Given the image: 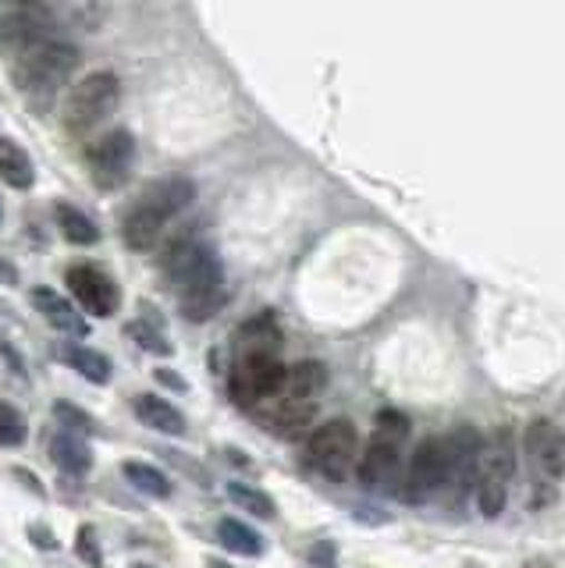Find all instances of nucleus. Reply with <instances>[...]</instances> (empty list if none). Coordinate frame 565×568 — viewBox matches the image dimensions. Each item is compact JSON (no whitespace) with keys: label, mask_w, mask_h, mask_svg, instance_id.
I'll use <instances>...</instances> for the list:
<instances>
[{"label":"nucleus","mask_w":565,"mask_h":568,"mask_svg":"<svg viewBox=\"0 0 565 568\" xmlns=\"http://www.w3.org/2000/svg\"><path fill=\"white\" fill-rule=\"evenodd\" d=\"M161 271L174 295H179L182 316L192 320V324H206V320H214L224 310L228 302L224 266L214 248L196 235V224L185 227L179 239H171L164 245Z\"/></svg>","instance_id":"1"},{"label":"nucleus","mask_w":565,"mask_h":568,"mask_svg":"<svg viewBox=\"0 0 565 568\" xmlns=\"http://www.w3.org/2000/svg\"><path fill=\"white\" fill-rule=\"evenodd\" d=\"M324 384H327V373L321 363H295L285 369V381L278 384L274 395L256 408V416L263 419V426L274 434V437H299L313 423L316 416V405H321L324 395Z\"/></svg>","instance_id":"2"},{"label":"nucleus","mask_w":565,"mask_h":568,"mask_svg":"<svg viewBox=\"0 0 565 568\" xmlns=\"http://www.w3.org/2000/svg\"><path fill=\"white\" fill-rule=\"evenodd\" d=\"M79 61H82L79 58V47L61 40V36H54V40H47L40 47H32L26 58L14 61L11 64L14 85H19V93L26 97L29 111L47 114L50 106L58 103L61 89L72 82Z\"/></svg>","instance_id":"3"},{"label":"nucleus","mask_w":565,"mask_h":568,"mask_svg":"<svg viewBox=\"0 0 565 568\" xmlns=\"http://www.w3.org/2000/svg\"><path fill=\"white\" fill-rule=\"evenodd\" d=\"M405 440H410V423H405L402 413H381L377 416V430L370 437L366 452L360 455V484L366 490H387L395 487L398 490V479H402V455H405Z\"/></svg>","instance_id":"4"},{"label":"nucleus","mask_w":565,"mask_h":568,"mask_svg":"<svg viewBox=\"0 0 565 568\" xmlns=\"http://www.w3.org/2000/svg\"><path fill=\"white\" fill-rule=\"evenodd\" d=\"M121 100V82L114 71H93L72 85V93L64 100L61 124L72 139H90L100 124H108L118 111Z\"/></svg>","instance_id":"5"},{"label":"nucleus","mask_w":565,"mask_h":568,"mask_svg":"<svg viewBox=\"0 0 565 568\" xmlns=\"http://www.w3.org/2000/svg\"><path fill=\"white\" fill-rule=\"evenodd\" d=\"M512 473H516V452H512V434L498 430L484 440V458L476 469V508L484 519H498L508 505Z\"/></svg>","instance_id":"6"},{"label":"nucleus","mask_w":565,"mask_h":568,"mask_svg":"<svg viewBox=\"0 0 565 568\" xmlns=\"http://www.w3.org/2000/svg\"><path fill=\"white\" fill-rule=\"evenodd\" d=\"M306 462L327 476V479H345L360 466V434L349 419H327L306 437Z\"/></svg>","instance_id":"7"},{"label":"nucleus","mask_w":565,"mask_h":568,"mask_svg":"<svg viewBox=\"0 0 565 568\" xmlns=\"http://www.w3.org/2000/svg\"><path fill=\"white\" fill-rule=\"evenodd\" d=\"M285 369L289 366L281 363V355H235L228 395L245 413H256L278 390V384L285 381Z\"/></svg>","instance_id":"8"},{"label":"nucleus","mask_w":565,"mask_h":568,"mask_svg":"<svg viewBox=\"0 0 565 568\" xmlns=\"http://www.w3.org/2000/svg\"><path fill=\"white\" fill-rule=\"evenodd\" d=\"M437 494H445V437H427L405 462L398 497L405 505H427Z\"/></svg>","instance_id":"9"},{"label":"nucleus","mask_w":565,"mask_h":568,"mask_svg":"<svg viewBox=\"0 0 565 568\" xmlns=\"http://www.w3.org/2000/svg\"><path fill=\"white\" fill-rule=\"evenodd\" d=\"M135 164V135L129 129H111L90 142L85 150V168H90V182L103 192L121 189L132 178Z\"/></svg>","instance_id":"10"},{"label":"nucleus","mask_w":565,"mask_h":568,"mask_svg":"<svg viewBox=\"0 0 565 568\" xmlns=\"http://www.w3.org/2000/svg\"><path fill=\"white\" fill-rule=\"evenodd\" d=\"M47 40H54V14L47 8H14L0 18V53L11 64Z\"/></svg>","instance_id":"11"},{"label":"nucleus","mask_w":565,"mask_h":568,"mask_svg":"<svg viewBox=\"0 0 565 568\" xmlns=\"http://www.w3.org/2000/svg\"><path fill=\"white\" fill-rule=\"evenodd\" d=\"M484 458V437L470 423L455 426L445 437V494L463 497L470 484H476V469Z\"/></svg>","instance_id":"12"},{"label":"nucleus","mask_w":565,"mask_h":568,"mask_svg":"<svg viewBox=\"0 0 565 568\" xmlns=\"http://www.w3.org/2000/svg\"><path fill=\"white\" fill-rule=\"evenodd\" d=\"M526 462L529 473H534L537 487H555L558 476L565 469V437L552 419H537L526 426Z\"/></svg>","instance_id":"13"},{"label":"nucleus","mask_w":565,"mask_h":568,"mask_svg":"<svg viewBox=\"0 0 565 568\" xmlns=\"http://www.w3.org/2000/svg\"><path fill=\"white\" fill-rule=\"evenodd\" d=\"M68 284H72V295L82 302L85 313H93L100 320H108L118 313L121 306V292L118 284L100 271V266H90V263H79L68 271Z\"/></svg>","instance_id":"14"},{"label":"nucleus","mask_w":565,"mask_h":568,"mask_svg":"<svg viewBox=\"0 0 565 568\" xmlns=\"http://www.w3.org/2000/svg\"><path fill=\"white\" fill-rule=\"evenodd\" d=\"M196 200V182L185 174H171V178H161V182H153L143 195H139V203L147 210H153L161 221H174L179 213H185Z\"/></svg>","instance_id":"15"},{"label":"nucleus","mask_w":565,"mask_h":568,"mask_svg":"<svg viewBox=\"0 0 565 568\" xmlns=\"http://www.w3.org/2000/svg\"><path fill=\"white\" fill-rule=\"evenodd\" d=\"M29 298H32V306H37V313L47 320V324L54 331H61L64 337H85V334H90L85 316L64 295H58L54 288H37Z\"/></svg>","instance_id":"16"},{"label":"nucleus","mask_w":565,"mask_h":568,"mask_svg":"<svg viewBox=\"0 0 565 568\" xmlns=\"http://www.w3.org/2000/svg\"><path fill=\"white\" fill-rule=\"evenodd\" d=\"M164 227H168V221H161L143 203H135L125 213V221H121V239H125V245L132 248V253H150V248L161 242Z\"/></svg>","instance_id":"17"},{"label":"nucleus","mask_w":565,"mask_h":568,"mask_svg":"<svg viewBox=\"0 0 565 568\" xmlns=\"http://www.w3.org/2000/svg\"><path fill=\"white\" fill-rule=\"evenodd\" d=\"M132 413H135L139 423L150 426V430H157V434H168V437H182L185 434V416L171 402L157 398V395H135L132 398Z\"/></svg>","instance_id":"18"},{"label":"nucleus","mask_w":565,"mask_h":568,"mask_svg":"<svg viewBox=\"0 0 565 568\" xmlns=\"http://www.w3.org/2000/svg\"><path fill=\"white\" fill-rule=\"evenodd\" d=\"M235 355H281V327L274 316H253L235 334Z\"/></svg>","instance_id":"19"},{"label":"nucleus","mask_w":565,"mask_h":568,"mask_svg":"<svg viewBox=\"0 0 565 568\" xmlns=\"http://www.w3.org/2000/svg\"><path fill=\"white\" fill-rule=\"evenodd\" d=\"M61 359L72 366L82 381H90V384H97V387H103V384H111V359L103 352H97V348H90V345H64L61 348Z\"/></svg>","instance_id":"20"},{"label":"nucleus","mask_w":565,"mask_h":568,"mask_svg":"<svg viewBox=\"0 0 565 568\" xmlns=\"http://www.w3.org/2000/svg\"><path fill=\"white\" fill-rule=\"evenodd\" d=\"M50 458H54V466L64 476H85L93 466L90 444H85L82 437H72V434H58L54 440H50Z\"/></svg>","instance_id":"21"},{"label":"nucleus","mask_w":565,"mask_h":568,"mask_svg":"<svg viewBox=\"0 0 565 568\" xmlns=\"http://www.w3.org/2000/svg\"><path fill=\"white\" fill-rule=\"evenodd\" d=\"M0 182H4L8 189H19V192L32 189V182H37V171H32L29 153L14 139L0 142Z\"/></svg>","instance_id":"22"},{"label":"nucleus","mask_w":565,"mask_h":568,"mask_svg":"<svg viewBox=\"0 0 565 568\" xmlns=\"http://www.w3.org/2000/svg\"><path fill=\"white\" fill-rule=\"evenodd\" d=\"M54 221H58V231L64 235V242H72V245H97L100 242V227L85 217L82 210H75L72 203H58Z\"/></svg>","instance_id":"23"},{"label":"nucleus","mask_w":565,"mask_h":568,"mask_svg":"<svg viewBox=\"0 0 565 568\" xmlns=\"http://www.w3.org/2000/svg\"><path fill=\"white\" fill-rule=\"evenodd\" d=\"M218 540L224 544V550H232V555H242V558H260L263 555V540L260 532L250 529L239 519H221L218 523Z\"/></svg>","instance_id":"24"},{"label":"nucleus","mask_w":565,"mask_h":568,"mask_svg":"<svg viewBox=\"0 0 565 568\" xmlns=\"http://www.w3.org/2000/svg\"><path fill=\"white\" fill-rule=\"evenodd\" d=\"M143 320H132L129 324V334L139 342V348H147V352H153V355H171L174 352V345L168 342V331H164V324L157 316H150L153 310H147L143 306Z\"/></svg>","instance_id":"25"},{"label":"nucleus","mask_w":565,"mask_h":568,"mask_svg":"<svg viewBox=\"0 0 565 568\" xmlns=\"http://www.w3.org/2000/svg\"><path fill=\"white\" fill-rule=\"evenodd\" d=\"M121 473H125V479L139 494H147V497H171V479L161 469L147 466V462H125Z\"/></svg>","instance_id":"26"},{"label":"nucleus","mask_w":565,"mask_h":568,"mask_svg":"<svg viewBox=\"0 0 565 568\" xmlns=\"http://www.w3.org/2000/svg\"><path fill=\"white\" fill-rule=\"evenodd\" d=\"M228 497L242 508V511H250V515H256V519H274L278 515V505L271 501L268 494L263 490H256V487H250V484H228Z\"/></svg>","instance_id":"27"},{"label":"nucleus","mask_w":565,"mask_h":568,"mask_svg":"<svg viewBox=\"0 0 565 568\" xmlns=\"http://www.w3.org/2000/svg\"><path fill=\"white\" fill-rule=\"evenodd\" d=\"M26 440H29V423L22 416V408L0 402V448H22Z\"/></svg>","instance_id":"28"},{"label":"nucleus","mask_w":565,"mask_h":568,"mask_svg":"<svg viewBox=\"0 0 565 568\" xmlns=\"http://www.w3.org/2000/svg\"><path fill=\"white\" fill-rule=\"evenodd\" d=\"M54 419L61 426V434H72V437H90L97 430V419L90 413H82L79 405L72 402H54Z\"/></svg>","instance_id":"29"},{"label":"nucleus","mask_w":565,"mask_h":568,"mask_svg":"<svg viewBox=\"0 0 565 568\" xmlns=\"http://www.w3.org/2000/svg\"><path fill=\"white\" fill-rule=\"evenodd\" d=\"M75 555H79L82 565L103 568V550L97 544V529L93 526H79V532H75Z\"/></svg>","instance_id":"30"},{"label":"nucleus","mask_w":565,"mask_h":568,"mask_svg":"<svg viewBox=\"0 0 565 568\" xmlns=\"http://www.w3.org/2000/svg\"><path fill=\"white\" fill-rule=\"evenodd\" d=\"M310 561L316 565V568H334V547L324 540V544H316L313 550H310Z\"/></svg>","instance_id":"31"},{"label":"nucleus","mask_w":565,"mask_h":568,"mask_svg":"<svg viewBox=\"0 0 565 568\" xmlns=\"http://www.w3.org/2000/svg\"><path fill=\"white\" fill-rule=\"evenodd\" d=\"M29 537H32V544H40L43 550H54L58 547L54 532H50L47 526H29Z\"/></svg>","instance_id":"32"},{"label":"nucleus","mask_w":565,"mask_h":568,"mask_svg":"<svg viewBox=\"0 0 565 568\" xmlns=\"http://www.w3.org/2000/svg\"><path fill=\"white\" fill-rule=\"evenodd\" d=\"M14 476H19V479H22V484H26V490H32V494H37V497H47V490L40 487V479H37V476H32L29 469H14Z\"/></svg>","instance_id":"33"},{"label":"nucleus","mask_w":565,"mask_h":568,"mask_svg":"<svg viewBox=\"0 0 565 568\" xmlns=\"http://www.w3.org/2000/svg\"><path fill=\"white\" fill-rule=\"evenodd\" d=\"M157 377H161V381H164L168 387H179V390H185V387H189V384H185L182 377H174V373H168V369H157Z\"/></svg>","instance_id":"34"},{"label":"nucleus","mask_w":565,"mask_h":568,"mask_svg":"<svg viewBox=\"0 0 565 568\" xmlns=\"http://www.w3.org/2000/svg\"><path fill=\"white\" fill-rule=\"evenodd\" d=\"M210 568H228V565H221V561H210Z\"/></svg>","instance_id":"35"},{"label":"nucleus","mask_w":565,"mask_h":568,"mask_svg":"<svg viewBox=\"0 0 565 568\" xmlns=\"http://www.w3.org/2000/svg\"><path fill=\"white\" fill-rule=\"evenodd\" d=\"M0 217H4V210H0Z\"/></svg>","instance_id":"36"}]
</instances>
